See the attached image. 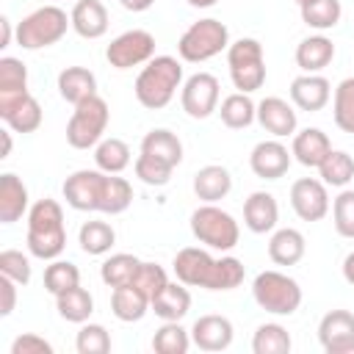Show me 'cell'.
<instances>
[{
    "label": "cell",
    "instance_id": "6da1fadb",
    "mask_svg": "<svg viewBox=\"0 0 354 354\" xmlns=\"http://www.w3.org/2000/svg\"><path fill=\"white\" fill-rule=\"evenodd\" d=\"M28 252L39 260L61 257L66 246V227H64V207L55 199H39L28 210Z\"/></svg>",
    "mask_w": 354,
    "mask_h": 354
},
{
    "label": "cell",
    "instance_id": "7a4b0ae2",
    "mask_svg": "<svg viewBox=\"0 0 354 354\" xmlns=\"http://www.w3.org/2000/svg\"><path fill=\"white\" fill-rule=\"evenodd\" d=\"M183 83H185L183 64L174 55H155L138 72L133 91L144 108L160 111L174 100V94H177V88H183Z\"/></svg>",
    "mask_w": 354,
    "mask_h": 354
},
{
    "label": "cell",
    "instance_id": "3957f363",
    "mask_svg": "<svg viewBox=\"0 0 354 354\" xmlns=\"http://www.w3.org/2000/svg\"><path fill=\"white\" fill-rule=\"evenodd\" d=\"M69 28H72V17L61 6H41L17 25L14 36L22 50H41L58 44Z\"/></svg>",
    "mask_w": 354,
    "mask_h": 354
},
{
    "label": "cell",
    "instance_id": "277c9868",
    "mask_svg": "<svg viewBox=\"0 0 354 354\" xmlns=\"http://www.w3.org/2000/svg\"><path fill=\"white\" fill-rule=\"evenodd\" d=\"M252 299L271 315H293L301 307V285L282 271H260L252 282Z\"/></svg>",
    "mask_w": 354,
    "mask_h": 354
},
{
    "label": "cell",
    "instance_id": "5b68a950",
    "mask_svg": "<svg viewBox=\"0 0 354 354\" xmlns=\"http://www.w3.org/2000/svg\"><path fill=\"white\" fill-rule=\"evenodd\" d=\"M230 47V30L221 19L216 17H205L199 22H191L180 41H177V55L188 64H202L216 58L218 53H224Z\"/></svg>",
    "mask_w": 354,
    "mask_h": 354
},
{
    "label": "cell",
    "instance_id": "8992f818",
    "mask_svg": "<svg viewBox=\"0 0 354 354\" xmlns=\"http://www.w3.org/2000/svg\"><path fill=\"white\" fill-rule=\"evenodd\" d=\"M191 232L199 243L216 252H232L241 241V227L232 213L221 210L213 202H205L191 213Z\"/></svg>",
    "mask_w": 354,
    "mask_h": 354
},
{
    "label": "cell",
    "instance_id": "52a82bcc",
    "mask_svg": "<svg viewBox=\"0 0 354 354\" xmlns=\"http://www.w3.org/2000/svg\"><path fill=\"white\" fill-rule=\"evenodd\" d=\"M227 66H230V80L238 91L252 94V91L263 88V83H266V55H263V44L257 39L243 36L238 41H230Z\"/></svg>",
    "mask_w": 354,
    "mask_h": 354
},
{
    "label": "cell",
    "instance_id": "ba28073f",
    "mask_svg": "<svg viewBox=\"0 0 354 354\" xmlns=\"http://www.w3.org/2000/svg\"><path fill=\"white\" fill-rule=\"evenodd\" d=\"M108 122H111V111H108V102L100 94L77 102L69 122H66V144L72 149L97 147L102 141L105 130H108Z\"/></svg>",
    "mask_w": 354,
    "mask_h": 354
},
{
    "label": "cell",
    "instance_id": "9c48e42d",
    "mask_svg": "<svg viewBox=\"0 0 354 354\" xmlns=\"http://www.w3.org/2000/svg\"><path fill=\"white\" fill-rule=\"evenodd\" d=\"M105 58L113 69H133L147 64L149 58H155V36L144 28H133L119 33L108 47H105Z\"/></svg>",
    "mask_w": 354,
    "mask_h": 354
},
{
    "label": "cell",
    "instance_id": "30bf717a",
    "mask_svg": "<svg viewBox=\"0 0 354 354\" xmlns=\"http://www.w3.org/2000/svg\"><path fill=\"white\" fill-rule=\"evenodd\" d=\"M105 180H108V171H102V169H77V171H72L64 180V188H61L66 205L72 210H80V213H88V210L100 213L102 194H105Z\"/></svg>",
    "mask_w": 354,
    "mask_h": 354
},
{
    "label": "cell",
    "instance_id": "8fae6325",
    "mask_svg": "<svg viewBox=\"0 0 354 354\" xmlns=\"http://www.w3.org/2000/svg\"><path fill=\"white\" fill-rule=\"evenodd\" d=\"M218 97H221V86H218V77L210 72L191 75L180 88V105L191 119L213 116L218 111Z\"/></svg>",
    "mask_w": 354,
    "mask_h": 354
},
{
    "label": "cell",
    "instance_id": "7c38bea8",
    "mask_svg": "<svg viewBox=\"0 0 354 354\" xmlns=\"http://www.w3.org/2000/svg\"><path fill=\"white\" fill-rule=\"evenodd\" d=\"M329 185L318 177H299L290 185V207L301 221H321L329 213Z\"/></svg>",
    "mask_w": 354,
    "mask_h": 354
},
{
    "label": "cell",
    "instance_id": "4fadbf2b",
    "mask_svg": "<svg viewBox=\"0 0 354 354\" xmlns=\"http://www.w3.org/2000/svg\"><path fill=\"white\" fill-rule=\"evenodd\" d=\"M41 105L30 91L0 97V119L14 133H36L41 127Z\"/></svg>",
    "mask_w": 354,
    "mask_h": 354
},
{
    "label": "cell",
    "instance_id": "5bb4252c",
    "mask_svg": "<svg viewBox=\"0 0 354 354\" xmlns=\"http://www.w3.org/2000/svg\"><path fill=\"white\" fill-rule=\"evenodd\" d=\"M318 340L326 354H354V313L329 310L318 321Z\"/></svg>",
    "mask_w": 354,
    "mask_h": 354
},
{
    "label": "cell",
    "instance_id": "9a60e30c",
    "mask_svg": "<svg viewBox=\"0 0 354 354\" xmlns=\"http://www.w3.org/2000/svg\"><path fill=\"white\" fill-rule=\"evenodd\" d=\"M293 160V152L279 141V138H266L252 147L249 152V169L260 180H279L288 174Z\"/></svg>",
    "mask_w": 354,
    "mask_h": 354
},
{
    "label": "cell",
    "instance_id": "2e32d148",
    "mask_svg": "<svg viewBox=\"0 0 354 354\" xmlns=\"http://www.w3.org/2000/svg\"><path fill=\"white\" fill-rule=\"evenodd\" d=\"M171 268H174V277L183 285H188V288H205L207 290L210 277H213V268H216V257L207 249L185 246V249H180L174 254Z\"/></svg>",
    "mask_w": 354,
    "mask_h": 354
},
{
    "label": "cell",
    "instance_id": "e0dca14e",
    "mask_svg": "<svg viewBox=\"0 0 354 354\" xmlns=\"http://www.w3.org/2000/svg\"><path fill=\"white\" fill-rule=\"evenodd\" d=\"M329 100H332V83L321 72H301L299 77H293V83H290V102L299 111L315 113V111L326 108Z\"/></svg>",
    "mask_w": 354,
    "mask_h": 354
},
{
    "label": "cell",
    "instance_id": "ac0fdd59",
    "mask_svg": "<svg viewBox=\"0 0 354 354\" xmlns=\"http://www.w3.org/2000/svg\"><path fill=\"white\" fill-rule=\"evenodd\" d=\"M232 337H235V329H232V321L227 315H199L191 326V340L199 351H224L232 346Z\"/></svg>",
    "mask_w": 354,
    "mask_h": 354
},
{
    "label": "cell",
    "instance_id": "d6986e66",
    "mask_svg": "<svg viewBox=\"0 0 354 354\" xmlns=\"http://www.w3.org/2000/svg\"><path fill=\"white\" fill-rule=\"evenodd\" d=\"M257 122L274 138H288L299 127V116H296L293 102H288L282 97H266V100H260L257 102Z\"/></svg>",
    "mask_w": 354,
    "mask_h": 354
},
{
    "label": "cell",
    "instance_id": "ffe728a7",
    "mask_svg": "<svg viewBox=\"0 0 354 354\" xmlns=\"http://www.w3.org/2000/svg\"><path fill=\"white\" fill-rule=\"evenodd\" d=\"M279 221V205L268 191H252L243 202V224L254 235L274 232Z\"/></svg>",
    "mask_w": 354,
    "mask_h": 354
},
{
    "label": "cell",
    "instance_id": "44dd1931",
    "mask_svg": "<svg viewBox=\"0 0 354 354\" xmlns=\"http://www.w3.org/2000/svg\"><path fill=\"white\" fill-rule=\"evenodd\" d=\"M293 158L307 166V169H318L324 163V158L332 152V141L321 127H304L293 133V144H290Z\"/></svg>",
    "mask_w": 354,
    "mask_h": 354
},
{
    "label": "cell",
    "instance_id": "7402d4cb",
    "mask_svg": "<svg viewBox=\"0 0 354 354\" xmlns=\"http://www.w3.org/2000/svg\"><path fill=\"white\" fill-rule=\"evenodd\" d=\"M72 17V30L83 39H100L108 33V8L102 0H77L69 11Z\"/></svg>",
    "mask_w": 354,
    "mask_h": 354
},
{
    "label": "cell",
    "instance_id": "603a6c76",
    "mask_svg": "<svg viewBox=\"0 0 354 354\" xmlns=\"http://www.w3.org/2000/svg\"><path fill=\"white\" fill-rule=\"evenodd\" d=\"M28 210H30V196H28L25 183L11 171L0 174V221L14 224Z\"/></svg>",
    "mask_w": 354,
    "mask_h": 354
},
{
    "label": "cell",
    "instance_id": "cb8c5ba5",
    "mask_svg": "<svg viewBox=\"0 0 354 354\" xmlns=\"http://www.w3.org/2000/svg\"><path fill=\"white\" fill-rule=\"evenodd\" d=\"M293 58H296V66L301 72H324L335 61V44L329 36L315 33V36H307L296 44Z\"/></svg>",
    "mask_w": 354,
    "mask_h": 354
},
{
    "label": "cell",
    "instance_id": "d4e9b609",
    "mask_svg": "<svg viewBox=\"0 0 354 354\" xmlns=\"http://www.w3.org/2000/svg\"><path fill=\"white\" fill-rule=\"evenodd\" d=\"M232 191V174L227 166L218 163H207L194 174V194L202 202H221L227 194Z\"/></svg>",
    "mask_w": 354,
    "mask_h": 354
},
{
    "label": "cell",
    "instance_id": "484cf974",
    "mask_svg": "<svg viewBox=\"0 0 354 354\" xmlns=\"http://www.w3.org/2000/svg\"><path fill=\"white\" fill-rule=\"evenodd\" d=\"M307 252V241L296 227H279L268 238V257L274 266H296Z\"/></svg>",
    "mask_w": 354,
    "mask_h": 354
},
{
    "label": "cell",
    "instance_id": "4316f807",
    "mask_svg": "<svg viewBox=\"0 0 354 354\" xmlns=\"http://www.w3.org/2000/svg\"><path fill=\"white\" fill-rule=\"evenodd\" d=\"M149 310L160 318V321H183L191 310V293H188V285H183L180 279L177 282H169L149 304Z\"/></svg>",
    "mask_w": 354,
    "mask_h": 354
},
{
    "label": "cell",
    "instance_id": "83f0119b",
    "mask_svg": "<svg viewBox=\"0 0 354 354\" xmlns=\"http://www.w3.org/2000/svg\"><path fill=\"white\" fill-rule=\"evenodd\" d=\"M58 94L66 102H72V105L94 97L97 94V77H94V72L86 69V66H66V69H61L58 72Z\"/></svg>",
    "mask_w": 354,
    "mask_h": 354
},
{
    "label": "cell",
    "instance_id": "f1b7e54d",
    "mask_svg": "<svg viewBox=\"0 0 354 354\" xmlns=\"http://www.w3.org/2000/svg\"><path fill=\"white\" fill-rule=\"evenodd\" d=\"M111 313L122 324H136L149 313V299L136 285H122L111 290Z\"/></svg>",
    "mask_w": 354,
    "mask_h": 354
},
{
    "label": "cell",
    "instance_id": "f546056e",
    "mask_svg": "<svg viewBox=\"0 0 354 354\" xmlns=\"http://www.w3.org/2000/svg\"><path fill=\"white\" fill-rule=\"evenodd\" d=\"M218 116L224 122V127L230 130H243L249 127L252 122H257V102H252L249 94L243 91H235V94H227L218 105Z\"/></svg>",
    "mask_w": 354,
    "mask_h": 354
},
{
    "label": "cell",
    "instance_id": "4dcf8cb0",
    "mask_svg": "<svg viewBox=\"0 0 354 354\" xmlns=\"http://www.w3.org/2000/svg\"><path fill=\"white\" fill-rule=\"evenodd\" d=\"M55 310L69 324H86L91 318V313H94V296L86 288L75 285V288H69V290L55 296Z\"/></svg>",
    "mask_w": 354,
    "mask_h": 354
},
{
    "label": "cell",
    "instance_id": "1f68e13d",
    "mask_svg": "<svg viewBox=\"0 0 354 354\" xmlns=\"http://www.w3.org/2000/svg\"><path fill=\"white\" fill-rule=\"evenodd\" d=\"M141 152H149V155L166 160V163L174 166V169L183 163V141H180L171 130H166V127L149 130V133L141 138Z\"/></svg>",
    "mask_w": 354,
    "mask_h": 354
},
{
    "label": "cell",
    "instance_id": "d6a6232c",
    "mask_svg": "<svg viewBox=\"0 0 354 354\" xmlns=\"http://www.w3.org/2000/svg\"><path fill=\"white\" fill-rule=\"evenodd\" d=\"M77 243H80V249L86 252V254H91V257H102V254H108L111 249H113V243H116V230L108 224V221H83V227H80V232H77Z\"/></svg>",
    "mask_w": 354,
    "mask_h": 354
},
{
    "label": "cell",
    "instance_id": "836d02e7",
    "mask_svg": "<svg viewBox=\"0 0 354 354\" xmlns=\"http://www.w3.org/2000/svg\"><path fill=\"white\" fill-rule=\"evenodd\" d=\"M141 260L130 252H116V254H108L100 266V279L113 290V288H122V285H130L136 271H138Z\"/></svg>",
    "mask_w": 354,
    "mask_h": 354
},
{
    "label": "cell",
    "instance_id": "e575fe53",
    "mask_svg": "<svg viewBox=\"0 0 354 354\" xmlns=\"http://www.w3.org/2000/svg\"><path fill=\"white\" fill-rule=\"evenodd\" d=\"M130 147L122 141V138H102L97 147H94V163L97 169L108 171V174H122L127 166H130Z\"/></svg>",
    "mask_w": 354,
    "mask_h": 354
},
{
    "label": "cell",
    "instance_id": "d590c367",
    "mask_svg": "<svg viewBox=\"0 0 354 354\" xmlns=\"http://www.w3.org/2000/svg\"><path fill=\"white\" fill-rule=\"evenodd\" d=\"M293 348L290 332L282 324H260L252 335V351L254 354H288Z\"/></svg>",
    "mask_w": 354,
    "mask_h": 354
},
{
    "label": "cell",
    "instance_id": "8d00e7d4",
    "mask_svg": "<svg viewBox=\"0 0 354 354\" xmlns=\"http://www.w3.org/2000/svg\"><path fill=\"white\" fill-rule=\"evenodd\" d=\"M318 174L332 188H346L354 180V158L346 149H332L324 163L318 166Z\"/></svg>",
    "mask_w": 354,
    "mask_h": 354
},
{
    "label": "cell",
    "instance_id": "74e56055",
    "mask_svg": "<svg viewBox=\"0 0 354 354\" xmlns=\"http://www.w3.org/2000/svg\"><path fill=\"white\" fill-rule=\"evenodd\" d=\"M299 11H301V22H304L307 28L318 30V33L332 30V28L340 22V17H343L340 0H315V3L301 6Z\"/></svg>",
    "mask_w": 354,
    "mask_h": 354
},
{
    "label": "cell",
    "instance_id": "f35d334b",
    "mask_svg": "<svg viewBox=\"0 0 354 354\" xmlns=\"http://www.w3.org/2000/svg\"><path fill=\"white\" fill-rule=\"evenodd\" d=\"M191 343V329H183L180 321H163V326L152 335V348L158 354H185Z\"/></svg>",
    "mask_w": 354,
    "mask_h": 354
},
{
    "label": "cell",
    "instance_id": "ab89813d",
    "mask_svg": "<svg viewBox=\"0 0 354 354\" xmlns=\"http://www.w3.org/2000/svg\"><path fill=\"white\" fill-rule=\"evenodd\" d=\"M332 119L337 130L354 136V75L337 83L335 97H332Z\"/></svg>",
    "mask_w": 354,
    "mask_h": 354
},
{
    "label": "cell",
    "instance_id": "60d3db41",
    "mask_svg": "<svg viewBox=\"0 0 354 354\" xmlns=\"http://www.w3.org/2000/svg\"><path fill=\"white\" fill-rule=\"evenodd\" d=\"M130 205H133V185H130L124 177H119V174H108L100 213L119 216V213H124Z\"/></svg>",
    "mask_w": 354,
    "mask_h": 354
},
{
    "label": "cell",
    "instance_id": "b9f144b4",
    "mask_svg": "<svg viewBox=\"0 0 354 354\" xmlns=\"http://www.w3.org/2000/svg\"><path fill=\"white\" fill-rule=\"evenodd\" d=\"M75 285H80V268L69 260H50V266L44 268V290L58 296Z\"/></svg>",
    "mask_w": 354,
    "mask_h": 354
},
{
    "label": "cell",
    "instance_id": "7bdbcfd3",
    "mask_svg": "<svg viewBox=\"0 0 354 354\" xmlns=\"http://www.w3.org/2000/svg\"><path fill=\"white\" fill-rule=\"evenodd\" d=\"M246 277V268L238 257L232 254H224L216 260V268H213V277H210V285L207 290H235Z\"/></svg>",
    "mask_w": 354,
    "mask_h": 354
},
{
    "label": "cell",
    "instance_id": "ee69618b",
    "mask_svg": "<svg viewBox=\"0 0 354 354\" xmlns=\"http://www.w3.org/2000/svg\"><path fill=\"white\" fill-rule=\"evenodd\" d=\"M133 171H136V177H138L141 183L160 188V185H166V183L171 180L174 166H169L166 160H160V158H155V155H149V152H138V158H136V163H133Z\"/></svg>",
    "mask_w": 354,
    "mask_h": 354
},
{
    "label": "cell",
    "instance_id": "f6af8a7d",
    "mask_svg": "<svg viewBox=\"0 0 354 354\" xmlns=\"http://www.w3.org/2000/svg\"><path fill=\"white\" fill-rule=\"evenodd\" d=\"M25 91H28V66L14 55H3L0 58V97L25 94Z\"/></svg>",
    "mask_w": 354,
    "mask_h": 354
},
{
    "label": "cell",
    "instance_id": "bcb514c9",
    "mask_svg": "<svg viewBox=\"0 0 354 354\" xmlns=\"http://www.w3.org/2000/svg\"><path fill=\"white\" fill-rule=\"evenodd\" d=\"M130 285H136L149 299V304H152V299L169 285V274H166V268L160 263H144L141 260V266H138V271H136V277H133Z\"/></svg>",
    "mask_w": 354,
    "mask_h": 354
},
{
    "label": "cell",
    "instance_id": "7dc6e473",
    "mask_svg": "<svg viewBox=\"0 0 354 354\" xmlns=\"http://www.w3.org/2000/svg\"><path fill=\"white\" fill-rule=\"evenodd\" d=\"M77 354H108L111 351V335L102 324H80V332L75 337Z\"/></svg>",
    "mask_w": 354,
    "mask_h": 354
},
{
    "label": "cell",
    "instance_id": "c3c4849f",
    "mask_svg": "<svg viewBox=\"0 0 354 354\" xmlns=\"http://www.w3.org/2000/svg\"><path fill=\"white\" fill-rule=\"evenodd\" d=\"M332 224L340 238H354V191L340 188L332 202Z\"/></svg>",
    "mask_w": 354,
    "mask_h": 354
},
{
    "label": "cell",
    "instance_id": "681fc988",
    "mask_svg": "<svg viewBox=\"0 0 354 354\" xmlns=\"http://www.w3.org/2000/svg\"><path fill=\"white\" fill-rule=\"evenodd\" d=\"M0 274L11 277L17 285L30 282V260L19 249H3L0 252Z\"/></svg>",
    "mask_w": 354,
    "mask_h": 354
},
{
    "label": "cell",
    "instance_id": "f907efd6",
    "mask_svg": "<svg viewBox=\"0 0 354 354\" xmlns=\"http://www.w3.org/2000/svg\"><path fill=\"white\" fill-rule=\"evenodd\" d=\"M11 354H53V343L36 332H25V335L14 337Z\"/></svg>",
    "mask_w": 354,
    "mask_h": 354
},
{
    "label": "cell",
    "instance_id": "816d5d0a",
    "mask_svg": "<svg viewBox=\"0 0 354 354\" xmlns=\"http://www.w3.org/2000/svg\"><path fill=\"white\" fill-rule=\"evenodd\" d=\"M17 307V282L6 274H0V315H11Z\"/></svg>",
    "mask_w": 354,
    "mask_h": 354
},
{
    "label": "cell",
    "instance_id": "f5cc1de1",
    "mask_svg": "<svg viewBox=\"0 0 354 354\" xmlns=\"http://www.w3.org/2000/svg\"><path fill=\"white\" fill-rule=\"evenodd\" d=\"M11 44V19L8 17H0V50Z\"/></svg>",
    "mask_w": 354,
    "mask_h": 354
},
{
    "label": "cell",
    "instance_id": "db71d44e",
    "mask_svg": "<svg viewBox=\"0 0 354 354\" xmlns=\"http://www.w3.org/2000/svg\"><path fill=\"white\" fill-rule=\"evenodd\" d=\"M119 3H122L127 11H133V14H141V11H147V8H149L155 0H119Z\"/></svg>",
    "mask_w": 354,
    "mask_h": 354
},
{
    "label": "cell",
    "instance_id": "11a10c76",
    "mask_svg": "<svg viewBox=\"0 0 354 354\" xmlns=\"http://www.w3.org/2000/svg\"><path fill=\"white\" fill-rule=\"evenodd\" d=\"M343 279L348 282V285H354V252H348L346 257H343Z\"/></svg>",
    "mask_w": 354,
    "mask_h": 354
},
{
    "label": "cell",
    "instance_id": "9f6ffc18",
    "mask_svg": "<svg viewBox=\"0 0 354 354\" xmlns=\"http://www.w3.org/2000/svg\"><path fill=\"white\" fill-rule=\"evenodd\" d=\"M11 133H14V130H3V133H0V136H3V152H0L3 160L11 155Z\"/></svg>",
    "mask_w": 354,
    "mask_h": 354
},
{
    "label": "cell",
    "instance_id": "6f0895ef",
    "mask_svg": "<svg viewBox=\"0 0 354 354\" xmlns=\"http://www.w3.org/2000/svg\"><path fill=\"white\" fill-rule=\"evenodd\" d=\"M191 8H213L218 0H185Z\"/></svg>",
    "mask_w": 354,
    "mask_h": 354
},
{
    "label": "cell",
    "instance_id": "680465c9",
    "mask_svg": "<svg viewBox=\"0 0 354 354\" xmlns=\"http://www.w3.org/2000/svg\"><path fill=\"white\" fill-rule=\"evenodd\" d=\"M307 3H315V0H296V6L301 8V6H307Z\"/></svg>",
    "mask_w": 354,
    "mask_h": 354
}]
</instances>
